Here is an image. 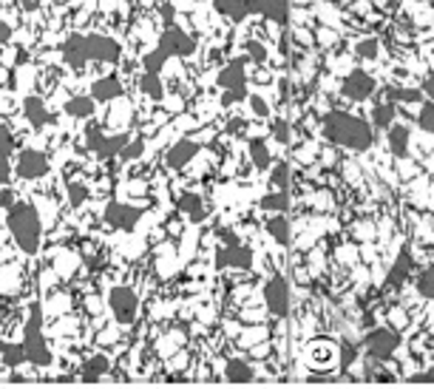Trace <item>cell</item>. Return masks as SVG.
<instances>
[{
	"label": "cell",
	"instance_id": "obj_1",
	"mask_svg": "<svg viewBox=\"0 0 434 389\" xmlns=\"http://www.w3.org/2000/svg\"><path fill=\"white\" fill-rule=\"evenodd\" d=\"M324 134L332 139V142H341L346 148H355V151H363L372 145V128L358 120V117H349L344 111H332L324 122Z\"/></svg>",
	"mask_w": 434,
	"mask_h": 389
},
{
	"label": "cell",
	"instance_id": "obj_2",
	"mask_svg": "<svg viewBox=\"0 0 434 389\" xmlns=\"http://www.w3.org/2000/svg\"><path fill=\"white\" fill-rule=\"evenodd\" d=\"M9 228L15 233V242L26 250V253H35L37 245H40V216L35 211V205H15L9 211Z\"/></svg>",
	"mask_w": 434,
	"mask_h": 389
},
{
	"label": "cell",
	"instance_id": "obj_3",
	"mask_svg": "<svg viewBox=\"0 0 434 389\" xmlns=\"http://www.w3.org/2000/svg\"><path fill=\"white\" fill-rule=\"evenodd\" d=\"M193 49H196V43H193L182 29H168V32L162 35V40H159V49H156L153 54L145 57V66H148V71H159V66H162L170 54H190Z\"/></svg>",
	"mask_w": 434,
	"mask_h": 389
},
{
	"label": "cell",
	"instance_id": "obj_4",
	"mask_svg": "<svg viewBox=\"0 0 434 389\" xmlns=\"http://www.w3.org/2000/svg\"><path fill=\"white\" fill-rule=\"evenodd\" d=\"M23 349H26V358L32 364H49V347L40 335V313L35 310L29 327H26V341H23Z\"/></svg>",
	"mask_w": 434,
	"mask_h": 389
},
{
	"label": "cell",
	"instance_id": "obj_5",
	"mask_svg": "<svg viewBox=\"0 0 434 389\" xmlns=\"http://www.w3.org/2000/svg\"><path fill=\"white\" fill-rule=\"evenodd\" d=\"M108 301H111V307H114V315H117L122 324L134 321V315H136V296H134L131 290L117 287V290H111Z\"/></svg>",
	"mask_w": 434,
	"mask_h": 389
},
{
	"label": "cell",
	"instance_id": "obj_6",
	"mask_svg": "<svg viewBox=\"0 0 434 389\" xmlns=\"http://www.w3.org/2000/svg\"><path fill=\"white\" fill-rule=\"evenodd\" d=\"M18 170H20L23 179H37L49 170V159L37 151H23L20 159H18Z\"/></svg>",
	"mask_w": 434,
	"mask_h": 389
},
{
	"label": "cell",
	"instance_id": "obj_7",
	"mask_svg": "<svg viewBox=\"0 0 434 389\" xmlns=\"http://www.w3.org/2000/svg\"><path fill=\"white\" fill-rule=\"evenodd\" d=\"M372 91H375V80L369 74H363V71H352L344 80V94L352 97V100H366Z\"/></svg>",
	"mask_w": 434,
	"mask_h": 389
},
{
	"label": "cell",
	"instance_id": "obj_8",
	"mask_svg": "<svg viewBox=\"0 0 434 389\" xmlns=\"http://www.w3.org/2000/svg\"><path fill=\"white\" fill-rule=\"evenodd\" d=\"M86 54H88V57H94V60H117L119 49H117V43H114V40L91 35V37H86Z\"/></svg>",
	"mask_w": 434,
	"mask_h": 389
},
{
	"label": "cell",
	"instance_id": "obj_9",
	"mask_svg": "<svg viewBox=\"0 0 434 389\" xmlns=\"http://www.w3.org/2000/svg\"><path fill=\"white\" fill-rule=\"evenodd\" d=\"M267 304H270V310H273L276 315H284V313H287V307H290V293H287L284 279H273V281L267 284Z\"/></svg>",
	"mask_w": 434,
	"mask_h": 389
},
{
	"label": "cell",
	"instance_id": "obj_10",
	"mask_svg": "<svg viewBox=\"0 0 434 389\" xmlns=\"http://www.w3.org/2000/svg\"><path fill=\"white\" fill-rule=\"evenodd\" d=\"M366 347H369V352L372 355H377V358H386L394 347H397V335L392 332V330H375L369 338H366Z\"/></svg>",
	"mask_w": 434,
	"mask_h": 389
},
{
	"label": "cell",
	"instance_id": "obj_11",
	"mask_svg": "<svg viewBox=\"0 0 434 389\" xmlns=\"http://www.w3.org/2000/svg\"><path fill=\"white\" fill-rule=\"evenodd\" d=\"M125 142H128V137H125V134H117V137L102 139V137H100V131H91V137H88V145H91V148H94L100 156H114V153H119Z\"/></svg>",
	"mask_w": 434,
	"mask_h": 389
},
{
	"label": "cell",
	"instance_id": "obj_12",
	"mask_svg": "<svg viewBox=\"0 0 434 389\" xmlns=\"http://www.w3.org/2000/svg\"><path fill=\"white\" fill-rule=\"evenodd\" d=\"M105 219L111 222V225H117V228H134L136 225V219H139V214H136V208H131V205H108V211H105Z\"/></svg>",
	"mask_w": 434,
	"mask_h": 389
},
{
	"label": "cell",
	"instance_id": "obj_13",
	"mask_svg": "<svg viewBox=\"0 0 434 389\" xmlns=\"http://www.w3.org/2000/svg\"><path fill=\"white\" fill-rule=\"evenodd\" d=\"M245 4H247L250 12H259V15H264V18L281 21V18L287 15V4H284V0H245Z\"/></svg>",
	"mask_w": 434,
	"mask_h": 389
},
{
	"label": "cell",
	"instance_id": "obj_14",
	"mask_svg": "<svg viewBox=\"0 0 434 389\" xmlns=\"http://www.w3.org/2000/svg\"><path fill=\"white\" fill-rule=\"evenodd\" d=\"M119 80L117 77H105V80H97L91 86V97L94 100H111V97H119Z\"/></svg>",
	"mask_w": 434,
	"mask_h": 389
},
{
	"label": "cell",
	"instance_id": "obj_15",
	"mask_svg": "<svg viewBox=\"0 0 434 389\" xmlns=\"http://www.w3.org/2000/svg\"><path fill=\"white\" fill-rule=\"evenodd\" d=\"M66 57H69L71 66H83V63L88 60V54H86V37H80V35L69 37V43H66Z\"/></svg>",
	"mask_w": 434,
	"mask_h": 389
},
{
	"label": "cell",
	"instance_id": "obj_16",
	"mask_svg": "<svg viewBox=\"0 0 434 389\" xmlns=\"http://www.w3.org/2000/svg\"><path fill=\"white\" fill-rule=\"evenodd\" d=\"M23 108H26V117H29V122H32L35 128H43V125H46V117H49V114H46V105H43L40 97H29Z\"/></svg>",
	"mask_w": 434,
	"mask_h": 389
},
{
	"label": "cell",
	"instance_id": "obj_17",
	"mask_svg": "<svg viewBox=\"0 0 434 389\" xmlns=\"http://www.w3.org/2000/svg\"><path fill=\"white\" fill-rule=\"evenodd\" d=\"M193 153H196V145L184 139V142H179V145H173V151L168 153V162H170L173 168H182L184 162H190V156H193Z\"/></svg>",
	"mask_w": 434,
	"mask_h": 389
},
{
	"label": "cell",
	"instance_id": "obj_18",
	"mask_svg": "<svg viewBox=\"0 0 434 389\" xmlns=\"http://www.w3.org/2000/svg\"><path fill=\"white\" fill-rule=\"evenodd\" d=\"M216 9H219L222 15L236 18V21H242L247 15V4H245V0H216Z\"/></svg>",
	"mask_w": 434,
	"mask_h": 389
},
{
	"label": "cell",
	"instance_id": "obj_19",
	"mask_svg": "<svg viewBox=\"0 0 434 389\" xmlns=\"http://www.w3.org/2000/svg\"><path fill=\"white\" fill-rule=\"evenodd\" d=\"M222 86H228L230 91L242 94V88H245V69H242V66H230V69L222 74Z\"/></svg>",
	"mask_w": 434,
	"mask_h": 389
},
{
	"label": "cell",
	"instance_id": "obj_20",
	"mask_svg": "<svg viewBox=\"0 0 434 389\" xmlns=\"http://www.w3.org/2000/svg\"><path fill=\"white\" fill-rule=\"evenodd\" d=\"M250 378H253V372H250L247 364H242V361H228V381H230V383H247Z\"/></svg>",
	"mask_w": 434,
	"mask_h": 389
},
{
	"label": "cell",
	"instance_id": "obj_21",
	"mask_svg": "<svg viewBox=\"0 0 434 389\" xmlns=\"http://www.w3.org/2000/svg\"><path fill=\"white\" fill-rule=\"evenodd\" d=\"M389 142H392V151H394L397 156H403V153H406V142H409V131L400 128V125H394V128L389 131Z\"/></svg>",
	"mask_w": 434,
	"mask_h": 389
},
{
	"label": "cell",
	"instance_id": "obj_22",
	"mask_svg": "<svg viewBox=\"0 0 434 389\" xmlns=\"http://www.w3.org/2000/svg\"><path fill=\"white\" fill-rule=\"evenodd\" d=\"M91 111H94V100L91 97H74L69 103V114L71 117H88Z\"/></svg>",
	"mask_w": 434,
	"mask_h": 389
},
{
	"label": "cell",
	"instance_id": "obj_23",
	"mask_svg": "<svg viewBox=\"0 0 434 389\" xmlns=\"http://www.w3.org/2000/svg\"><path fill=\"white\" fill-rule=\"evenodd\" d=\"M250 156H253V162H256L259 168H267V165H270V156H267V148H264L262 139H253V142H250Z\"/></svg>",
	"mask_w": 434,
	"mask_h": 389
},
{
	"label": "cell",
	"instance_id": "obj_24",
	"mask_svg": "<svg viewBox=\"0 0 434 389\" xmlns=\"http://www.w3.org/2000/svg\"><path fill=\"white\" fill-rule=\"evenodd\" d=\"M108 369V361L102 358V355H97V358H91L88 364H86V381H94L97 375H102Z\"/></svg>",
	"mask_w": 434,
	"mask_h": 389
},
{
	"label": "cell",
	"instance_id": "obj_25",
	"mask_svg": "<svg viewBox=\"0 0 434 389\" xmlns=\"http://www.w3.org/2000/svg\"><path fill=\"white\" fill-rule=\"evenodd\" d=\"M409 270H411V259H409V253H400V259L394 262V267H392V276H389V279H392V281H400V279H403Z\"/></svg>",
	"mask_w": 434,
	"mask_h": 389
},
{
	"label": "cell",
	"instance_id": "obj_26",
	"mask_svg": "<svg viewBox=\"0 0 434 389\" xmlns=\"http://www.w3.org/2000/svg\"><path fill=\"white\" fill-rule=\"evenodd\" d=\"M142 88H145L151 97H159V94H162V83H159L156 71H148V74L142 77Z\"/></svg>",
	"mask_w": 434,
	"mask_h": 389
},
{
	"label": "cell",
	"instance_id": "obj_27",
	"mask_svg": "<svg viewBox=\"0 0 434 389\" xmlns=\"http://www.w3.org/2000/svg\"><path fill=\"white\" fill-rule=\"evenodd\" d=\"M417 290L426 293V296L434 293V267H428V270L420 273V279H417Z\"/></svg>",
	"mask_w": 434,
	"mask_h": 389
},
{
	"label": "cell",
	"instance_id": "obj_28",
	"mask_svg": "<svg viewBox=\"0 0 434 389\" xmlns=\"http://www.w3.org/2000/svg\"><path fill=\"white\" fill-rule=\"evenodd\" d=\"M375 122H377V128H386V125L392 122V108H389V105H380V108L375 111Z\"/></svg>",
	"mask_w": 434,
	"mask_h": 389
},
{
	"label": "cell",
	"instance_id": "obj_29",
	"mask_svg": "<svg viewBox=\"0 0 434 389\" xmlns=\"http://www.w3.org/2000/svg\"><path fill=\"white\" fill-rule=\"evenodd\" d=\"M420 125H423L426 131H431V134H434V105H428V108H423V111H420Z\"/></svg>",
	"mask_w": 434,
	"mask_h": 389
},
{
	"label": "cell",
	"instance_id": "obj_30",
	"mask_svg": "<svg viewBox=\"0 0 434 389\" xmlns=\"http://www.w3.org/2000/svg\"><path fill=\"white\" fill-rule=\"evenodd\" d=\"M12 153V134L6 128H0V156H9Z\"/></svg>",
	"mask_w": 434,
	"mask_h": 389
},
{
	"label": "cell",
	"instance_id": "obj_31",
	"mask_svg": "<svg viewBox=\"0 0 434 389\" xmlns=\"http://www.w3.org/2000/svg\"><path fill=\"white\" fill-rule=\"evenodd\" d=\"M270 231L276 233L278 242H287V222H284V219H273V222H270Z\"/></svg>",
	"mask_w": 434,
	"mask_h": 389
},
{
	"label": "cell",
	"instance_id": "obj_32",
	"mask_svg": "<svg viewBox=\"0 0 434 389\" xmlns=\"http://www.w3.org/2000/svg\"><path fill=\"white\" fill-rule=\"evenodd\" d=\"M4 352H6V361H9V364H20V358L26 355V349H23V347H6Z\"/></svg>",
	"mask_w": 434,
	"mask_h": 389
},
{
	"label": "cell",
	"instance_id": "obj_33",
	"mask_svg": "<svg viewBox=\"0 0 434 389\" xmlns=\"http://www.w3.org/2000/svg\"><path fill=\"white\" fill-rule=\"evenodd\" d=\"M182 208H187V211H193L199 216V199L190 197V193H184V197H182Z\"/></svg>",
	"mask_w": 434,
	"mask_h": 389
},
{
	"label": "cell",
	"instance_id": "obj_34",
	"mask_svg": "<svg viewBox=\"0 0 434 389\" xmlns=\"http://www.w3.org/2000/svg\"><path fill=\"white\" fill-rule=\"evenodd\" d=\"M267 208L284 211V208H287V197H284V193H278V197H270V199H267Z\"/></svg>",
	"mask_w": 434,
	"mask_h": 389
},
{
	"label": "cell",
	"instance_id": "obj_35",
	"mask_svg": "<svg viewBox=\"0 0 434 389\" xmlns=\"http://www.w3.org/2000/svg\"><path fill=\"white\" fill-rule=\"evenodd\" d=\"M9 179V156H0V185Z\"/></svg>",
	"mask_w": 434,
	"mask_h": 389
},
{
	"label": "cell",
	"instance_id": "obj_36",
	"mask_svg": "<svg viewBox=\"0 0 434 389\" xmlns=\"http://www.w3.org/2000/svg\"><path fill=\"white\" fill-rule=\"evenodd\" d=\"M12 37V29H9V23H4V21H0V43H6Z\"/></svg>",
	"mask_w": 434,
	"mask_h": 389
},
{
	"label": "cell",
	"instance_id": "obj_37",
	"mask_svg": "<svg viewBox=\"0 0 434 389\" xmlns=\"http://www.w3.org/2000/svg\"><path fill=\"white\" fill-rule=\"evenodd\" d=\"M83 193H86V190H83L80 185H71V199H74V202H80V199H83Z\"/></svg>",
	"mask_w": 434,
	"mask_h": 389
},
{
	"label": "cell",
	"instance_id": "obj_38",
	"mask_svg": "<svg viewBox=\"0 0 434 389\" xmlns=\"http://www.w3.org/2000/svg\"><path fill=\"white\" fill-rule=\"evenodd\" d=\"M426 94L434 100V77H428V80H426Z\"/></svg>",
	"mask_w": 434,
	"mask_h": 389
},
{
	"label": "cell",
	"instance_id": "obj_39",
	"mask_svg": "<svg viewBox=\"0 0 434 389\" xmlns=\"http://www.w3.org/2000/svg\"><path fill=\"white\" fill-rule=\"evenodd\" d=\"M358 52H360V54H375V46L366 43V46H358Z\"/></svg>",
	"mask_w": 434,
	"mask_h": 389
},
{
	"label": "cell",
	"instance_id": "obj_40",
	"mask_svg": "<svg viewBox=\"0 0 434 389\" xmlns=\"http://www.w3.org/2000/svg\"><path fill=\"white\" fill-rule=\"evenodd\" d=\"M276 131H278V134H276V137H278V139H287V128H284V125H278V128H276Z\"/></svg>",
	"mask_w": 434,
	"mask_h": 389
},
{
	"label": "cell",
	"instance_id": "obj_41",
	"mask_svg": "<svg viewBox=\"0 0 434 389\" xmlns=\"http://www.w3.org/2000/svg\"><path fill=\"white\" fill-rule=\"evenodd\" d=\"M253 57H256V60H262V57H264V52H262L259 46H253Z\"/></svg>",
	"mask_w": 434,
	"mask_h": 389
}]
</instances>
